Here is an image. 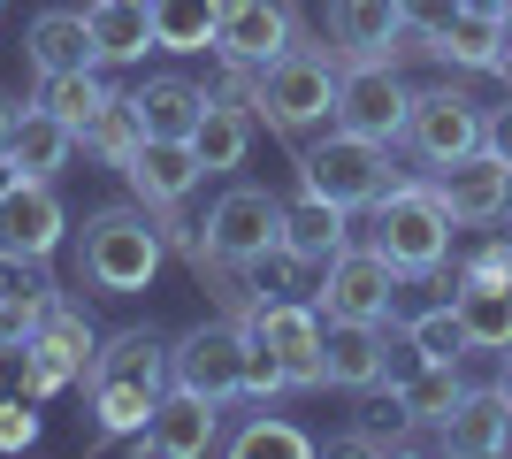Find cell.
I'll return each mask as SVG.
<instances>
[{
  "instance_id": "28",
  "label": "cell",
  "mask_w": 512,
  "mask_h": 459,
  "mask_svg": "<svg viewBox=\"0 0 512 459\" xmlns=\"http://www.w3.org/2000/svg\"><path fill=\"white\" fill-rule=\"evenodd\" d=\"M390 391H398V406H406L413 429H436V437H444V421H451V406L467 398V383H459L451 360H421V368H413L406 383H390Z\"/></svg>"
},
{
  "instance_id": "36",
  "label": "cell",
  "mask_w": 512,
  "mask_h": 459,
  "mask_svg": "<svg viewBox=\"0 0 512 459\" xmlns=\"http://www.w3.org/2000/svg\"><path fill=\"white\" fill-rule=\"evenodd\" d=\"M8 398H31V406H39V352H31V337H0V406H8Z\"/></svg>"
},
{
  "instance_id": "4",
  "label": "cell",
  "mask_w": 512,
  "mask_h": 459,
  "mask_svg": "<svg viewBox=\"0 0 512 459\" xmlns=\"http://www.w3.org/2000/svg\"><path fill=\"white\" fill-rule=\"evenodd\" d=\"M398 276H436L451 253V207L436 199V184H390L375 199V238Z\"/></svg>"
},
{
  "instance_id": "43",
  "label": "cell",
  "mask_w": 512,
  "mask_h": 459,
  "mask_svg": "<svg viewBox=\"0 0 512 459\" xmlns=\"http://www.w3.org/2000/svg\"><path fill=\"white\" fill-rule=\"evenodd\" d=\"M497 391H505V398H512V345H505V375H497Z\"/></svg>"
},
{
  "instance_id": "35",
  "label": "cell",
  "mask_w": 512,
  "mask_h": 459,
  "mask_svg": "<svg viewBox=\"0 0 512 459\" xmlns=\"http://www.w3.org/2000/svg\"><path fill=\"white\" fill-rule=\"evenodd\" d=\"M390 322H398V314H390ZM398 329H406L413 352H428V360H459V352H467V329H459L451 299H444V306H421V314H406Z\"/></svg>"
},
{
  "instance_id": "12",
  "label": "cell",
  "mask_w": 512,
  "mask_h": 459,
  "mask_svg": "<svg viewBox=\"0 0 512 459\" xmlns=\"http://www.w3.org/2000/svg\"><path fill=\"white\" fill-rule=\"evenodd\" d=\"M428 184H436V199L451 207V222H505V207H512V161H497L490 146L444 161Z\"/></svg>"
},
{
  "instance_id": "34",
  "label": "cell",
  "mask_w": 512,
  "mask_h": 459,
  "mask_svg": "<svg viewBox=\"0 0 512 459\" xmlns=\"http://www.w3.org/2000/svg\"><path fill=\"white\" fill-rule=\"evenodd\" d=\"M222 444H230L237 459H260V452H276V459H306V452H314V437H306V429H291V421H276V414H253L245 429H237V437H222Z\"/></svg>"
},
{
  "instance_id": "8",
  "label": "cell",
  "mask_w": 512,
  "mask_h": 459,
  "mask_svg": "<svg viewBox=\"0 0 512 459\" xmlns=\"http://www.w3.org/2000/svg\"><path fill=\"white\" fill-rule=\"evenodd\" d=\"M276 245H283V199L276 192H260V184H230V192L207 207V253L260 268Z\"/></svg>"
},
{
  "instance_id": "42",
  "label": "cell",
  "mask_w": 512,
  "mask_h": 459,
  "mask_svg": "<svg viewBox=\"0 0 512 459\" xmlns=\"http://www.w3.org/2000/svg\"><path fill=\"white\" fill-rule=\"evenodd\" d=\"M497 77H512V16H505V62H497Z\"/></svg>"
},
{
  "instance_id": "33",
  "label": "cell",
  "mask_w": 512,
  "mask_h": 459,
  "mask_svg": "<svg viewBox=\"0 0 512 459\" xmlns=\"http://www.w3.org/2000/svg\"><path fill=\"white\" fill-rule=\"evenodd\" d=\"M107 100H115V92H107L92 69H62V77H39V108H46V115H62L69 131H85V123L107 108Z\"/></svg>"
},
{
  "instance_id": "25",
  "label": "cell",
  "mask_w": 512,
  "mask_h": 459,
  "mask_svg": "<svg viewBox=\"0 0 512 459\" xmlns=\"http://www.w3.org/2000/svg\"><path fill=\"white\" fill-rule=\"evenodd\" d=\"M130 108L146 123V138H192L199 108H207V85H192V77H146L130 92Z\"/></svg>"
},
{
  "instance_id": "26",
  "label": "cell",
  "mask_w": 512,
  "mask_h": 459,
  "mask_svg": "<svg viewBox=\"0 0 512 459\" xmlns=\"http://www.w3.org/2000/svg\"><path fill=\"white\" fill-rule=\"evenodd\" d=\"M85 23H92L100 62H146L153 46H161V39H153V8H146V0H92Z\"/></svg>"
},
{
  "instance_id": "13",
  "label": "cell",
  "mask_w": 512,
  "mask_h": 459,
  "mask_svg": "<svg viewBox=\"0 0 512 459\" xmlns=\"http://www.w3.org/2000/svg\"><path fill=\"white\" fill-rule=\"evenodd\" d=\"M253 337L283 360L291 391H321V306L314 299H268L253 314Z\"/></svg>"
},
{
  "instance_id": "3",
  "label": "cell",
  "mask_w": 512,
  "mask_h": 459,
  "mask_svg": "<svg viewBox=\"0 0 512 459\" xmlns=\"http://www.w3.org/2000/svg\"><path fill=\"white\" fill-rule=\"evenodd\" d=\"M161 230H153L146 199L138 207H100L85 215V238H77V268H85V284L107 291V299H130V291H146L161 276Z\"/></svg>"
},
{
  "instance_id": "24",
  "label": "cell",
  "mask_w": 512,
  "mask_h": 459,
  "mask_svg": "<svg viewBox=\"0 0 512 459\" xmlns=\"http://www.w3.org/2000/svg\"><path fill=\"white\" fill-rule=\"evenodd\" d=\"M23 54H31V69H39V77H62V69H92V62H100L92 23H85V16H69V8H46V16L31 23Z\"/></svg>"
},
{
  "instance_id": "7",
  "label": "cell",
  "mask_w": 512,
  "mask_h": 459,
  "mask_svg": "<svg viewBox=\"0 0 512 459\" xmlns=\"http://www.w3.org/2000/svg\"><path fill=\"white\" fill-rule=\"evenodd\" d=\"M245 322H199V329H184L176 337V352H169V375L184 383V391H199V398H214V406H230V398H245Z\"/></svg>"
},
{
  "instance_id": "16",
  "label": "cell",
  "mask_w": 512,
  "mask_h": 459,
  "mask_svg": "<svg viewBox=\"0 0 512 459\" xmlns=\"http://www.w3.org/2000/svg\"><path fill=\"white\" fill-rule=\"evenodd\" d=\"M69 230L62 199H54V176H16L8 192H0V253H54Z\"/></svg>"
},
{
  "instance_id": "19",
  "label": "cell",
  "mask_w": 512,
  "mask_h": 459,
  "mask_svg": "<svg viewBox=\"0 0 512 459\" xmlns=\"http://www.w3.org/2000/svg\"><path fill=\"white\" fill-rule=\"evenodd\" d=\"M406 16L398 0H329V39H337V62H390Z\"/></svg>"
},
{
  "instance_id": "23",
  "label": "cell",
  "mask_w": 512,
  "mask_h": 459,
  "mask_svg": "<svg viewBox=\"0 0 512 459\" xmlns=\"http://www.w3.org/2000/svg\"><path fill=\"white\" fill-rule=\"evenodd\" d=\"M283 245L299 253V261H337L344 245H352V222H344V207L337 199H314V192H299L291 207H283Z\"/></svg>"
},
{
  "instance_id": "15",
  "label": "cell",
  "mask_w": 512,
  "mask_h": 459,
  "mask_svg": "<svg viewBox=\"0 0 512 459\" xmlns=\"http://www.w3.org/2000/svg\"><path fill=\"white\" fill-rule=\"evenodd\" d=\"M291 31H299V16L283 8V0H222V23H214V54L222 62H276L283 46H291Z\"/></svg>"
},
{
  "instance_id": "20",
  "label": "cell",
  "mask_w": 512,
  "mask_h": 459,
  "mask_svg": "<svg viewBox=\"0 0 512 459\" xmlns=\"http://www.w3.org/2000/svg\"><path fill=\"white\" fill-rule=\"evenodd\" d=\"M451 314L467 329V352H505L512 345V276H459Z\"/></svg>"
},
{
  "instance_id": "32",
  "label": "cell",
  "mask_w": 512,
  "mask_h": 459,
  "mask_svg": "<svg viewBox=\"0 0 512 459\" xmlns=\"http://www.w3.org/2000/svg\"><path fill=\"white\" fill-rule=\"evenodd\" d=\"M77 146H85V153H100L107 169H123L130 153L146 146V123H138V108H130V92H123V100H107V108L92 115L85 131H77Z\"/></svg>"
},
{
  "instance_id": "6",
  "label": "cell",
  "mask_w": 512,
  "mask_h": 459,
  "mask_svg": "<svg viewBox=\"0 0 512 459\" xmlns=\"http://www.w3.org/2000/svg\"><path fill=\"white\" fill-rule=\"evenodd\" d=\"M321 322H390L398 314V268L383 245H344L337 261H321L314 284Z\"/></svg>"
},
{
  "instance_id": "41",
  "label": "cell",
  "mask_w": 512,
  "mask_h": 459,
  "mask_svg": "<svg viewBox=\"0 0 512 459\" xmlns=\"http://www.w3.org/2000/svg\"><path fill=\"white\" fill-rule=\"evenodd\" d=\"M16 115H23V108H8V100H0V146H8V131H16Z\"/></svg>"
},
{
  "instance_id": "40",
  "label": "cell",
  "mask_w": 512,
  "mask_h": 459,
  "mask_svg": "<svg viewBox=\"0 0 512 459\" xmlns=\"http://www.w3.org/2000/svg\"><path fill=\"white\" fill-rule=\"evenodd\" d=\"M459 8H474V16H497V23L512 16V0H459Z\"/></svg>"
},
{
  "instance_id": "5",
  "label": "cell",
  "mask_w": 512,
  "mask_h": 459,
  "mask_svg": "<svg viewBox=\"0 0 512 459\" xmlns=\"http://www.w3.org/2000/svg\"><path fill=\"white\" fill-rule=\"evenodd\" d=\"M390 184H398V176H390V146H383V138L344 131V123L321 138V146H306V153H299V192L337 199L344 215H352V207H375Z\"/></svg>"
},
{
  "instance_id": "39",
  "label": "cell",
  "mask_w": 512,
  "mask_h": 459,
  "mask_svg": "<svg viewBox=\"0 0 512 459\" xmlns=\"http://www.w3.org/2000/svg\"><path fill=\"white\" fill-rule=\"evenodd\" d=\"M482 146H490L497 161H512V100H505V108H490V115H482Z\"/></svg>"
},
{
  "instance_id": "30",
  "label": "cell",
  "mask_w": 512,
  "mask_h": 459,
  "mask_svg": "<svg viewBox=\"0 0 512 459\" xmlns=\"http://www.w3.org/2000/svg\"><path fill=\"white\" fill-rule=\"evenodd\" d=\"M54 299H62V291H54V276H46L39 253H0V322L31 329Z\"/></svg>"
},
{
  "instance_id": "11",
  "label": "cell",
  "mask_w": 512,
  "mask_h": 459,
  "mask_svg": "<svg viewBox=\"0 0 512 459\" xmlns=\"http://www.w3.org/2000/svg\"><path fill=\"white\" fill-rule=\"evenodd\" d=\"M138 452H153V459H199V452H214L222 444V406L214 398H199V391H161V406L146 414V429H138Z\"/></svg>"
},
{
  "instance_id": "31",
  "label": "cell",
  "mask_w": 512,
  "mask_h": 459,
  "mask_svg": "<svg viewBox=\"0 0 512 459\" xmlns=\"http://www.w3.org/2000/svg\"><path fill=\"white\" fill-rule=\"evenodd\" d=\"M153 8V39L169 54H207L214 23H222V0H146Z\"/></svg>"
},
{
  "instance_id": "1",
  "label": "cell",
  "mask_w": 512,
  "mask_h": 459,
  "mask_svg": "<svg viewBox=\"0 0 512 459\" xmlns=\"http://www.w3.org/2000/svg\"><path fill=\"white\" fill-rule=\"evenodd\" d=\"M337 46H321L314 31H291L276 62L253 69V115L276 138H306L321 123H337Z\"/></svg>"
},
{
  "instance_id": "27",
  "label": "cell",
  "mask_w": 512,
  "mask_h": 459,
  "mask_svg": "<svg viewBox=\"0 0 512 459\" xmlns=\"http://www.w3.org/2000/svg\"><path fill=\"white\" fill-rule=\"evenodd\" d=\"M192 146H199V161H207V176L237 169V161H245V146H253V115H245V100H222V92H207Z\"/></svg>"
},
{
  "instance_id": "2",
  "label": "cell",
  "mask_w": 512,
  "mask_h": 459,
  "mask_svg": "<svg viewBox=\"0 0 512 459\" xmlns=\"http://www.w3.org/2000/svg\"><path fill=\"white\" fill-rule=\"evenodd\" d=\"M161 375H169V352L153 329H115L92 360V414H100V437H138L146 414L161 406Z\"/></svg>"
},
{
  "instance_id": "21",
  "label": "cell",
  "mask_w": 512,
  "mask_h": 459,
  "mask_svg": "<svg viewBox=\"0 0 512 459\" xmlns=\"http://www.w3.org/2000/svg\"><path fill=\"white\" fill-rule=\"evenodd\" d=\"M444 444L451 452H467V459H497L512 444V398L497 391H467L459 406H451V421H444Z\"/></svg>"
},
{
  "instance_id": "14",
  "label": "cell",
  "mask_w": 512,
  "mask_h": 459,
  "mask_svg": "<svg viewBox=\"0 0 512 459\" xmlns=\"http://www.w3.org/2000/svg\"><path fill=\"white\" fill-rule=\"evenodd\" d=\"M23 337H31V352H39V391H46V398L69 391V383H92V360H100V345H92L85 314H77L69 299H54L39 322L23 329Z\"/></svg>"
},
{
  "instance_id": "38",
  "label": "cell",
  "mask_w": 512,
  "mask_h": 459,
  "mask_svg": "<svg viewBox=\"0 0 512 459\" xmlns=\"http://www.w3.org/2000/svg\"><path fill=\"white\" fill-rule=\"evenodd\" d=\"M398 16H406V31H421V39H436L451 16H459V0H398Z\"/></svg>"
},
{
  "instance_id": "22",
  "label": "cell",
  "mask_w": 512,
  "mask_h": 459,
  "mask_svg": "<svg viewBox=\"0 0 512 459\" xmlns=\"http://www.w3.org/2000/svg\"><path fill=\"white\" fill-rule=\"evenodd\" d=\"M69 153H77V131L31 100V108L16 115V131H8V161H16V176H62Z\"/></svg>"
},
{
  "instance_id": "37",
  "label": "cell",
  "mask_w": 512,
  "mask_h": 459,
  "mask_svg": "<svg viewBox=\"0 0 512 459\" xmlns=\"http://www.w3.org/2000/svg\"><path fill=\"white\" fill-rule=\"evenodd\" d=\"M23 444H39V414H31V398H8L0 406V452H23Z\"/></svg>"
},
{
  "instance_id": "29",
  "label": "cell",
  "mask_w": 512,
  "mask_h": 459,
  "mask_svg": "<svg viewBox=\"0 0 512 459\" xmlns=\"http://www.w3.org/2000/svg\"><path fill=\"white\" fill-rule=\"evenodd\" d=\"M428 54H436V62H451V69H497V62H505V23L459 8V16L428 39Z\"/></svg>"
},
{
  "instance_id": "9",
  "label": "cell",
  "mask_w": 512,
  "mask_h": 459,
  "mask_svg": "<svg viewBox=\"0 0 512 459\" xmlns=\"http://www.w3.org/2000/svg\"><path fill=\"white\" fill-rule=\"evenodd\" d=\"M398 146L413 153V161H428V169H444V161H459V153L482 146V108H474L467 92H413L406 100V131H398Z\"/></svg>"
},
{
  "instance_id": "18",
  "label": "cell",
  "mask_w": 512,
  "mask_h": 459,
  "mask_svg": "<svg viewBox=\"0 0 512 459\" xmlns=\"http://www.w3.org/2000/svg\"><path fill=\"white\" fill-rule=\"evenodd\" d=\"M130 192L146 199V207H161V199H192V184L207 176V161H199L192 138H146V146L123 161Z\"/></svg>"
},
{
  "instance_id": "17",
  "label": "cell",
  "mask_w": 512,
  "mask_h": 459,
  "mask_svg": "<svg viewBox=\"0 0 512 459\" xmlns=\"http://www.w3.org/2000/svg\"><path fill=\"white\" fill-rule=\"evenodd\" d=\"M383 322H321V383L329 391H375L383 383Z\"/></svg>"
},
{
  "instance_id": "10",
  "label": "cell",
  "mask_w": 512,
  "mask_h": 459,
  "mask_svg": "<svg viewBox=\"0 0 512 459\" xmlns=\"http://www.w3.org/2000/svg\"><path fill=\"white\" fill-rule=\"evenodd\" d=\"M406 100H413V92L398 85V69H390V62H344L337 69V123H344V131L398 146V131H406Z\"/></svg>"
}]
</instances>
